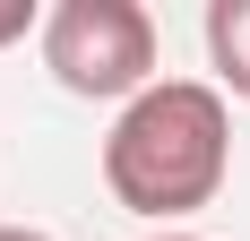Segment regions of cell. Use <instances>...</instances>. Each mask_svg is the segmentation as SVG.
Returning <instances> with one entry per match:
<instances>
[{
    "instance_id": "obj_1",
    "label": "cell",
    "mask_w": 250,
    "mask_h": 241,
    "mask_svg": "<svg viewBox=\"0 0 250 241\" xmlns=\"http://www.w3.org/2000/svg\"><path fill=\"white\" fill-rule=\"evenodd\" d=\"M225 172H233V103L216 95V78H155L104 129V190L147 224L216 207Z\"/></svg>"
},
{
    "instance_id": "obj_2",
    "label": "cell",
    "mask_w": 250,
    "mask_h": 241,
    "mask_svg": "<svg viewBox=\"0 0 250 241\" xmlns=\"http://www.w3.org/2000/svg\"><path fill=\"white\" fill-rule=\"evenodd\" d=\"M43 69L61 95L129 103L155 86V18L138 0H61L43 9Z\"/></svg>"
},
{
    "instance_id": "obj_3",
    "label": "cell",
    "mask_w": 250,
    "mask_h": 241,
    "mask_svg": "<svg viewBox=\"0 0 250 241\" xmlns=\"http://www.w3.org/2000/svg\"><path fill=\"white\" fill-rule=\"evenodd\" d=\"M207 69L216 95L250 103V0H207Z\"/></svg>"
},
{
    "instance_id": "obj_4",
    "label": "cell",
    "mask_w": 250,
    "mask_h": 241,
    "mask_svg": "<svg viewBox=\"0 0 250 241\" xmlns=\"http://www.w3.org/2000/svg\"><path fill=\"white\" fill-rule=\"evenodd\" d=\"M18 35H43V18H35V0H9V9H0V43H18Z\"/></svg>"
},
{
    "instance_id": "obj_5",
    "label": "cell",
    "mask_w": 250,
    "mask_h": 241,
    "mask_svg": "<svg viewBox=\"0 0 250 241\" xmlns=\"http://www.w3.org/2000/svg\"><path fill=\"white\" fill-rule=\"evenodd\" d=\"M0 241H52L43 224H0Z\"/></svg>"
},
{
    "instance_id": "obj_6",
    "label": "cell",
    "mask_w": 250,
    "mask_h": 241,
    "mask_svg": "<svg viewBox=\"0 0 250 241\" xmlns=\"http://www.w3.org/2000/svg\"><path fill=\"white\" fill-rule=\"evenodd\" d=\"M155 241H207V233H155Z\"/></svg>"
}]
</instances>
